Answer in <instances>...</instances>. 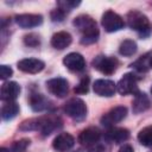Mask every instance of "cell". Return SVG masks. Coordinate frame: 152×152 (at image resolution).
<instances>
[{
  "label": "cell",
  "mask_w": 152,
  "mask_h": 152,
  "mask_svg": "<svg viewBox=\"0 0 152 152\" xmlns=\"http://www.w3.org/2000/svg\"><path fill=\"white\" fill-rule=\"evenodd\" d=\"M148 64H150V66H151V68H152V57H151V58H150V62H148Z\"/></svg>",
  "instance_id": "obj_31"
},
{
  "label": "cell",
  "mask_w": 152,
  "mask_h": 152,
  "mask_svg": "<svg viewBox=\"0 0 152 152\" xmlns=\"http://www.w3.org/2000/svg\"><path fill=\"white\" fill-rule=\"evenodd\" d=\"M15 23L18 26L23 28H31L39 26L43 23V17L39 14H31V13L19 14L15 17Z\"/></svg>",
  "instance_id": "obj_13"
},
{
  "label": "cell",
  "mask_w": 152,
  "mask_h": 152,
  "mask_svg": "<svg viewBox=\"0 0 152 152\" xmlns=\"http://www.w3.org/2000/svg\"><path fill=\"white\" fill-rule=\"evenodd\" d=\"M151 94H152V87H151Z\"/></svg>",
  "instance_id": "obj_32"
},
{
  "label": "cell",
  "mask_w": 152,
  "mask_h": 152,
  "mask_svg": "<svg viewBox=\"0 0 152 152\" xmlns=\"http://www.w3.org/2000/svg\"><path fill=\"white\" fill-rule=\"evenodd\" d=\"M74 152H89V151L86 150V148H78V150H76V151H74Z\"/></svg>",
  "instance_id": "obj_30"
},
{
  "label": "cell",
  "mask_w": 152,
  "mask_h": 152,
  "mask_svg": "<svg viewBox=\"0 0 152 152\" xmlns=\"http://www.w3.org/2000/svg\"><path fill=\"white\" fill-rule=\"evenodd\" d=\"M116 90L121 95H128V94H137L138 93V83L137 77L134 74L127 72L125 74L120 81L116 84Z\"/></svg>",
  "instance_id": "obj_6"
},
{
  "label": "cell",
  "mask_w": 152,
  "mask_h": 152,
  "mask_svg": "<svg viewBox=\"0 0 152 152\" xmlns=\"http://www.w3.org/2000/svg\"><path fill=\"white\" fill-rule=\"evenodd\" d=\"M118 152H133V148H132L131 145H128V144H124V145L119 148Z\"/></svg>",
  "instance_id": "obj_29"
},
{
  "label": "cell",
  "mask_w": 152,
  "mask_h": 152,
  "mask_svg": "<svg viewBox=\"0 0 152 152\" xmlns=\"http://www.w3.org/2000/svg\"><path fill=\"white\" fill-rule=\"evenodd\" d=\"M20 94V86L17 82H5L1 86L0 97L2 101H14Z\"/></svg>",
  "instance_id": "obj_14"
},
{
  "label": "cell",
  "mask_w": 152,
  "mask_h": 152,
  "mask_svg": "<svg viewBox=\"0 0 152 152\" xmlns=\"http://www.w3.org/2000/svg\"><path fill=\"white\" fill-rule=\"evenodd\" d=\"M74 144L75 139L70 133H61L53 139L52 146L57 152H66L74 146Z\"/></svg>",
  "instance_id": "obj_16"
},
{
  "label": "cell",
  "mask_w": 152,
  "mask_h": 152,
  "mask_svg": "<svg viewBox=\"0 0 152 152\" xmlns=\"http://www.w3.org/2000/svg\"><path fill=\"white\" fill-rule=\"evenodd\" d=\"M49 100H46L42 94H32L30 96V106L34 112L45 110L49 107Z\"/></svg>",
  "instance_id": "obj_20"
},
{
  "label": "cell",
  "mask_w": 152,
  "mask_h": 152,
  "mask_svg": "<svg viewBox=\"0 0 152 152\" xmlns=\"http://www.w3.org/2000/svg\"><path fill=\"white\" fill-rule=\"evenodd\" d=\"M24 42L28 46H37L40 43V39H39V36H37L34 33H30L24 37Z\"/></svg>",
  "instance_id": "obj_25"
},
{
  "label": "cell",
  "mask_w": 152,
  "mask_h": 152,
  "mask_svg": "<svg viewBox=\"0 0 152 152\" xmlns=\"http://www.w3.org/2000/svg\"><path fill=\"white\" fill-rule=\"evenodd\" d=\"M93 89H94L95 94H97L99 96L109 97V96H113L114 93L116 91V84L110 80L100 78L94 82Z\"/></svg>",
  "instance_id": "obj_9"
},
{
  "label": "cell",
  "mask_w": 152,
  "mask_h": 152,
  "mask_svg": "<svg viewBox=\"0 0 152 152\" xmlns=\"http://www.w3.org/2000/svg\"><path fill=\"white\" fill-rule=\"evenodd\" d=\"M129 132L126 128L122 127H110L106 133H104V139L108 142H114V144H120L124 142L128 139Z\"/></svg>",
  "instance_id": "obj_15"
},
{
  "label": "cell",
  "mask_w": 152,
  "mask_h": 152,
  "mask_svg": "<svg viewBox=\"0 0 152 152\" xmlns=\"http://www.w3.org/2000/svg\"><path fill=\"white\" fill-rule=\"evenodd\" d=\"M58 5H59V8L62 11L66 12V11H70L71 8H74L76 6H78L80 1H69V0H66V1H59Z\"/></svg>",
  "instance_id": "obj_26"
},
{
  "label": "cell",
  "mask_w": 152,
  "mask_h": 152,
  "mask_svg": "<svg viewBox=\"0 0 152 152\" xmlns=\"http://www.w3.org/2000/svg\"><path fill=\"white\" fill-rule=\"evenodd\" d=\"M63 64L71 71H81L86 66V61L81 53L70 52L64 57Z\"/></svg>",
  "instance_id": "obj_12"
},
{
  "label": "cell",
  "mask_w": 152,
  "mask_h": 152,
  "mask_svg": "<svg viewBox=\"0 0 152 152\" xmlns=\"http://www.w3.org/2000/svg\"><path fill=\"white\" fill-rule=\"evenodd\" d=\"M43 61L37 58H24L18 62V69L26 74H38L44 69Z\"/></svg>",
  "instance_id": "obj_11"
},
{
  "label": "cell",
  "mask_w": 152,
  "mask_h": 152,
  "mask_svg": "<svg viewBox=\"0 0 152 152\" xmlns=\"http://www.w3.org/2000/svg\"><path fill=\"white\" fill-rule=\"evenodd\" d=\"M101 24L107 32H115V31L121 30L125 26L124 19L118 13H115L113 11H106L103 13Z\"/></svg>",
  "instance_id": "obj_4"
},
{
  "label": "cell",
  "mask_w": 152,
  "mask_h": 152,
  "mask_svg": "<svg viewBox=\"0 0 152 152\" xmlns=\"http://www.w3.org/2000/svg\"><path fill=\"white\" fill-rule=\"evenodd\" d=\"M101 138V132L96 127H89L83 129L78 135V142L86 147L94 146L99 142Z\"/></svg>",
  "instance_id": "obj_10"
},
{
  "label": "cell",
  "mask_w": 152,
  "mask_h": 152,
  "mask_svg": "<svg viewBox=\"0 0 152 152\" xmlns=\"http://www.w3.org/2000/svg\"><path fill=\"white\" fill-rule=\"evenodd\" d=\"M46 88L50 94L57 96V97H64L68 94L69 84L65 78L62 77H55L46 82Z\"/></svg>",
  "instance_id": "obj_8"
},
{
  "label": "cell",
  "mask_w": 152,
  "mask_h": 152,
  "mask_svg": "<svg viewBox=\"0 0 152 152\" xmlns=\"http://www.w3.org/2000/svg\"><path fill=\"white\" fill-rule=\"evenodd\" d=\"M150 106H151V101H150L148 96L145 93L138 91L134 95V99H133V102H132L133 113H135V114L142 113V112L147 110L150 108Z\"/></svg>",
  "instance_id": "obj_17"
},
{
  "label": "cell",
  "mask_w": 152,
  "mask_h": 152,
  "mask_svg": "<svg viewBox=\"0 0 152 152\" xmlns=\"http://www.w3.org/2000/svg\"><path fill=\"white\" fill-rule=\"evenodd\" d=\"M19 113V106L18 103H15L14 101H8L6 102L2 108H1V118L5 121L12 120L13 118L17 116V114Z\"/></svg>",
  "instance_id": "obj_19"
},
{
  "label": "cell",
  "mask_w": 152,
  "mask_h": 152,
  "mask_svg": "<svg viewBox=\"0 0 152 152\" xmlns=\"http://www.w3.org/2000/svg\"><path fill=\"white\" fill-rule=\"evenodd\" d=\"M72 38H71V34L69 32H65V31H59L57 33H55L51 38V45L55 48V49H58V50H63L65 48H68L71 43Z\"/></svg>",
  "instance_id": "obj_18"
},
{
  "label": "cell",
  "mask_w": 152,
  "mask_h": 152,
  "mask_svg": "<svg viewBox=\"0 0 152 152\" xmlns=\"http://www.w3.org/2000/svg\"><path fill=\"white\" fill-rule=\"evenodd\" d=\"M127 24L128 26L139 32L142 36H147L150 33V21L148 18L139 11H131L127 14Z\"/></svg>",
  "instance_id": "obj_2"
},
{
  "label": "cell",
  "mask_w": 152,
  "mask_h": 152,
  "mask_svg": "<svg viewBox=\"0 0 152 152\" xmlns=\"http://www.w3.org/2000/svg\"><path fill=\"white\" fill-rule=\"evenodd\" d=\"M74 26L76 28H78V31L82 34V38H81L82 44L88 45V44H93L97 40L100 33H99L96 23L91 17L86 15V14L78 15L74 20Z\"/></svg>",
  "instance_id": "obj_1"
},
{
  "label": "cell",
  "mask_w": 152,
  "mask_h": 152,
  "mask_svg": "<svg viewBox=\"0 0 152 152\" xmlns=\"http://www.w3.org/2000/svg\"><path fill=\"white\" fill-rule=\"evenodd\" d=\"M64 15H65V12L62 11L61 8L53 10L51 12V19H52V21H62L64 19Z\"/></svg>",
  "instance_id": "obj_27"
},
{
  "label": "cell",
  "mask_w": 152,
  "mask_h": 152,
  "mask_svg": "<svg viewBox=\"0 0 152 152\" xmlns=\"http://www.w3.org/2000/svg\"><path fill=\"white\" fill-rule=\"evenodd\" d=\"M119 52H120V55L126 56V57L134 55L137 52V43L132 39L124 40L119 46Z\"/></svg>",
  "instance_id": "obj_22"
},
{
  "label": "cell",
  "mask_w": 152,
  "mask_h": 152,
  "mask_svg": "<svg viewBox=\"0 0 152 152\" xmlns=\"http://www.w3.org/2000/svg\"><path fill=\"white\" fill-rule=\"evenodd\" d=\"M138 140L142 146H152V126H146L138 133Z\"/></svg>",
  "instance_id": "obj_21"
},
{
  "label": "cell",
  "mask_w": 152,
  "mask_h": 152,
  "mask_svg": "<svg viewBox=\"0 0 152 152\" xmlns=\"http://www.w3.org/2000/svg\"><path fill=\"white\" fill-rule=\"evenodd\" d=\"M127 115V108L125 106H116L112 108L101 118V124L104 127H114L115 124L122 121Z\"/></svg>",
  "instance_id": "obj_5"
},
{
  "label": "cell",
  "mask_w": 152,
  "mask_h": 152,
  "mask_svg": "<svg viewBox=\"0 0 152 152\" xmlns=\"http://www.w3.org/2000/svg\"><path fill=\"white\" fill-rule=\"evenodd\" d=\"M64 112L71 119L81 121L87 116V106L83 100L78 97H72L64 104Z\"/></svg>",
  "instance_id": "obj_3"
},
{
  "label": "cell",
  "mask_w": 152,
  "mask_h": 152,
  "mask_svg": "<svg viewBox=\"0 0 152 152\" xmlns=\"http://www.w3.org/2000/svg\"><path fill=\"white\" fill-rule=\"evenodd\" d=\"M116 59L115 58H112V57H107V56H97L94 58L93 61V66L99 70L100 72L104 74V75H110L115 71L116 69Z\"/></svg>",
  "instance_id": "obj_7"
},
{
  "label": "cell",
  "mask_w": 152,
  "mask_h": 152,
  "mask_svg": "<svg viewBox=\"0 0 152 152\" xmlns=\"http://www.w3.org/2000/svg\"><path fill=\"white\" fill-rule=\"evenodd\" d=\"M88 88H89V77L84 76L80 81L78 86L75 87V93H77V94H86V93H88Z\"/></svg>",
  "instance_id": "obj_24"
},
{
  "label": "cell",
  "mask_w": 152,
  "mask_h": 152,
  "mask_svg": "<svg viewBox=\"0 0 152 152\" xmlns=\"http://www.w3.org/2000/svg\"><path fill=\"white\" fill-rule=\"evenodd\" d=\"M12 74H13V71H12V69L10 66H7V65H0V77L2 80L8 78Z\"/></svg>",
  "instance_id": "obj_28"
},
{
  "label": "cell",
  "mask_w": 152,
  "mask_h": 152,
  "mask_svg": "<svg viewBox=\"0 0 152 152\" xmlns=\"http://www.w3.org/2000/svg\"><path fill=\"white\" fill-rule=\"evenodd\" d=\"M28 145H30V139H21L14 141L12 146L8 148V152H24Z\"/></svg>",
  "instance_id": "obj_23"
}]
</instances>
